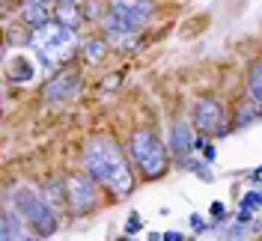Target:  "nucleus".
<instances>
[{"label":"nucleus","mask_w":262,"mask_h":241,"mask_svg":"<svg viewBox=\"0 0 262 241\" xmlns=\"http://www.w3.org/2000/svg\"><path fill=\"white\" fill-rule=\"evenodd\" d=\"M0 238L15 241V238H39V235H36V229L24 221V214L15 206H6L3 214H0Z\"/></svg>","instance_id":"nucleus-11"},{"label":"nucleus","mask_w":262,"mask_h":241,"mask_svg":"<svg viewBox=\"0 0 262 241\" xmlns=\"http://www.w3.org/2000/svg\"><path fill=\"white\" fill-rule=\"evenodd\" d=\"M203 155H206V161H214V155H217V152H214L212 143H206V146H203Z\"/></svg>","instance_id":"nucleus-23"},{"label":"nucleus","mask_w":262,"mask_h":241,"mask_svg":"<svg viewBox=\"0 0 262 241\" xmlns=\"http://www.w3.org/2000/svg\"><path fill=\"white\" fill-rule=\"evenodd\" d=\"M101 33H104V39L111 42V48L134 51L140 45V30L128 27V24H125L122 18H116L111 9H107V15L101 18Z\"/></svg>","instance_id":"nucleus-9"},{"label":"nucleus","mask_w":262,"mask_h":241,"mask_svg":"<svg viewBox=\"0 0 262 241\" xmlns=\"http://www.w3.org/2000/svg\"><path fill=\"white\" fill-rule=\"evenodd\" d=\"M114 83H119V75H111V78L104 80V90H111V86H114Z\"/></svg>","instance_id":"nucleus-24"},{"label":"nucleus","mask_w":262,"mask_h":241,"mask_svg":"<svg viewBox=\"0 0 262 241\" xmlns=\"http://www.w3.org/2000/svg\"><path fill=\"white\" fill-rule=\"evenodd\" d=\"M107 9L116 18H122L128 27H134V30H143L149 21L155 18V3L152 0H111Z\"/></svg>","instance_id":"nucleus-7"},{"label":"nucleus","mask_w":262,"mask_h":241,"mask_svg":"<svg viewBox=\"0 0 262 241\" xmlns=\"http://www.w3.org/2000/svg\"><path fill=\"white\" fill-rule=\"evenodd\" d=\"M66 196H69V211L75 214H90L98 206V185L90 173H72L66 176Z\"/></svg>","instance_id":"nucleus-6"},{"label":"nucleus","mask_w":262,"mask_h":241,"mask_svg":"<svg viewBox=\"0 0 262 241\" xmlns=\"http://www.w3.org/2000/svg\"><path fill=\"white\" fill-rule=\"evenodd\" d=\"M256 119H262V107L253 101V98H247L245 104L235 111V119H232V128H247L250 122H256Z\"/></svg>","instance_id":"nucleus-16"},{"label":"nucleus","mask_w":262,"mask_h":241,"mask_svg":"<svg viewBox=\"0 0 262 241\" xmlns=\"http://www.w3.org/2000/svg\"><path fill=\"white\" fill-rule=\"evenodd\" d=\"M128 164L131 161L125 158L119 143L104 134H96L83 143V173H90L116 200H125L134 191V173Z\"/></svg>","instance_id":"nucleus-1"},{"label":"nucleus","mask_w":262,"mask_h":241,"mask_svg":"<svg viewBox=\"0 0 262 241\" xmlns=\"http://www.w3.org/2000/svg\"><path fill=\"white\" fill-rule=\"evenodd\" d=\"M69 3H78V0H69Z\"/></svg>","instance_id":"nucleus-26"},{"label":"nucleus","mask_w":262,"mask_h":241,"mask_svg":"<svg viewBox=\"0 0 262 241\" xmlns=\"http://www.w3.org/2000/svg\"><path fill=\"white\" fill-rule=\"evenodd\" d=\"M42 193H45V200H48L54 211L60 214L63 209H69V196H66V182H57V179H51L42 185Z\"/></svg>","instance_id":"nucleus-15"},{"label":"nucleus","mask_w":262,"mask_h":241,"mask_svg":"<svg viewBox=\"0 0 262 241\" xmlns=\"http://www.w3.org/2000/svg\"><path fill=\"white\" fill-rule=\"evenodd\" d=\"M191 119H194V128L200 131V134H206V137H224V134L232 131V122L227 119L224 104H221L217 98H212V96L196 98Z\"/></svg>","instance_id":"nucleus-5"},{"label":"nucleus","mask_w":262,"mask_h":241,"mask_svg":"<svg viewBox=\"0 0 262 241\" xmlns=\"http://www.w3.org/2000/svg\"><path fill=\"white\" fill-rule=\"evenodd\" d=\"M54 21H60V24H66V27H81L83 21V12L78 3H69V0H57L54 3Z\"/></svg>","instance_id":"nucleus-13"},{"label":"nucleus","mask_w":262,"mask_h":241,"mask_svg":"<svg viewBox=\"0 0 262 241\" xmlns=\"http://www.w3.org/2000/svg\"><path fill=\"white\" fill-rule=\"evenodd\" d=\"M250 179H253V182H256V179H262V167H256V170L250 173Z\"/></svg>","instance_id":"nucleus-25"},{"label":"nucleus","mask_w":262,"mask_h":241,"mask_svg":"<svg viewBox=\"0 0 262 241\" xmlns=\"http://www.w3.org/2000/svg\"><path fill=\"white\" fill-rule=\"evenodd\" d=\"M242 206H250V209H256V206H262V191H250L242 200Z\"/></svg>","instance_id":"nucleus-19"},{"label":"nucleus","mask_w":262,"mask_h":241,"mask_svg":"<svg viewBox=\"0 0 262 241\" xmlns=\"http://www.w3.org/2000/svg\"><path fill=\"white\" fill-rule=\"evenodd\" d=\"M185 235L182 232H176V229H170V232H164V241H182Z\"/></svg>","instance_id":"nucleus-22"},{"label":"nucleus","mask_w":262,"mask_h":241,"mask_svg":"<svg viewBox=\"0 0 262 241\" xmlns=\"http://www.w3.org/2000/svg\"><path fill=\"white\" fill-rule=\"evenodd\" d=\"M140 226H143V221H140V217H137V214H131V217H128V226H125V238H128L131 232H137V229H140Z\"/></svg>","instance_id":"nucleus-21"},{"label":"nucleus","mask_w":262,"mask_h":241,"mask_svg":"<svg viewBox=\"0 0 262 241\" xmlns=\"http://www.w3.org/2000/svg\"><path fill=\"white\" fill-rule=\"evenodd\" d=\"M30 45L36 51V60L45 65V72H60V65H66L78 51V30L66 27L60 21H51L39 30H30Z\"/></svg>","instance_id":"nucleus-2"},{"label":"nucleus","mask_w":262,"mask_h":241,"mask_svg":"<svg viewBox=\"0 0 262 241\" xmlns=\"http://www.w3.org/2000/svg\"><path fill=\"white\" fill-rule=\"evenodd\" d=\"M125 152H128V161L134 164V170L146 182H155L170 170V155L173 152H170V146L161 143V137L155 131H146V128L134 131Z\"/></svg>","instance_id":"nucleus-3"},{"label":"nucleus","mask_w":262,"mask_h":241,"mask_svg":"<svg viewBox=\"0 0 262 241\" xmlns=\"http://www.w3.org/2000/svg\"><path fill=\"white\" fill-rule=\"evenodd\" d=\"M9 200H12V206L24 214V221L36 229L39 238H48V235L57 232V226H60L57 211H54V206L45 200L42 191H33L27 185H18L15 191L9 193Z\"/></svg>","instance_id":"nucleus-4"},{"label":"nucleus","mask_w":262,"mask_h":241,"mask_svg":"<svg viewBox=\"0 0 262 241\" xmlns=\"http://www.w3.org/2000/svg\"><path fill=\"white\" fill-rule=\"evenodd\" d=\"M78 93H81V75H78V72H69V69L54 72V78L42 86V96H45V101H51V104L72 101Z\"/></svg>","instance_id":"nucleus-8"},{"label":"nucleus","mask_w":262,"mask_h":241,"mask_svg":"<svg viewBox=\"0 0 262 241\" xmlns=\"http://www.w3.org/2000/svg\"><path fill=\"white\" fill-rule=\"evenodd\" d=\"M247 98H253L262 107V60H253L247 69Z\"/></svg>","instance_id":"nucleus-17"},{"label":"nucleus","mask_w":262,"mask_h":241,"mask_svg":"<svg viewBox=\"0 0 262 241\" xmlns=\"http://www.w3.org/2000/svg\"><path fill=\"white\" fill-rule=\"evenodd\" d=\"M21 21L27 30H39L54 21V9L51 6H39V3H21Z\"/></svg>","instance_id":"nucleus-12"},{"label":"nucleus","mask_w":262,"mask_h":241,"mask_svg":"<svg viewBox=\"0 0 262 241\" xmlns=\"http://www.w3.org/2000/svg\"><path fill=\"white\" fill-rule=\"evenodd\" d=\"M214 221H227V211H224V203H212V209H209Z\"/></svg>","instance_id":"nucleus-20"},{"label":"nucleus","mask_w":262,"mask_h":241,"mask_svg":"<svg viewBox=\"0 0 262 241\" xmlns=\"http://www.w3.org/2000/svg\"><path fill=\"white\" fill-rule=\"evenodd\" d=\"M9 78L15 80V83H27V80L33 78V63L27 60V57L12 60V63H9Z\"/></svg>","instance_id":"nucleus-18"},{"label":"nucleus","mask_w":262,"mask_h":241,"mask_svg":"<svg viewBox=\"0 0 262 241\" xmlns=\"http://www.w3.org/2000/svg\"><path fill=\"white\" fill-rule=\"evenodd\" d=\"M107 51H111V42L101 36V39H86L81 45V54H83V63L90 65H98L104 57H107Z\"/></svg>","instance_id":"nucleus-14"},{"label":"nucleus","mask_w":262,"mask_h":241,"mask_svg":"<svg viewBox=\"0 0 262 241\" xmlns=\"http://www.w3.org/2000/svg\"><path fill=\"white\" fill-rule=\"evenodd\" d=\"M194 119H176L170 128V152L176 155V161H185L191 152L196 149V137L194 134Z\"/></svg>","instance_id":"nucleus-10"}]
</instances>
